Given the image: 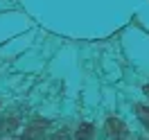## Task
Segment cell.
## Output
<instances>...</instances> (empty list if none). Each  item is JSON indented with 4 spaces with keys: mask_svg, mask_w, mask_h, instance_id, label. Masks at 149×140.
I'll list each match as a JSON object with an SVG mask.
<instances>
[{
    "mask_svg": "<svg viewBox=\"0 0 149 140\" xmlns=\"http://www.w3.org/2000/svg\"><path fill=\"white\" fill-rule=\"evenodd\" d=\"M145 93H147V97H149V86H145Z\"/></svg>",
    "mask_w": 149,
    "mask_h": 140,
    "instance_id": "obj_5",
    "label": "cell"
},
{
    "mask_svg": "<svg viewBox=\"0 0 149 140\" xmlns=\"http://www.w3.org/2000/svg\"><path fill=\"white\" fill-rule=\"evenodd\" d=\"M50 140H68V131H56L54 136H50Z\"/></svg>",
    "mask_w": 149,
    "mask_h": 140,
    "instance_id": "obj_4",
    "label": "cell"
},
{
    "mask_svg": "<svg viewBox=\"0 0 149 140\" xmlns=\"http://www.w3.org/2000/svg\"><path fill=\"white\" fill-rule=\"evenodd\" d=\"M106 131H109V136H111L113 140H124L129 136L127 124L122 120H118V118H109V120H106Z\"/></svg>",
    "mask_w": 149,
    "mask_h": 140,
    "instance_id": "obj_1",
    "label": "cell"
},
{
    "mask_svg": "<svg viewBox=\"0 0 149 140\" xmlns=\"http://www.w3.org/2000/svg\"><path fill=\"white\" fill-rule=\"evenodd\" d=\"M136 113H138L140 120L149 127V106H145V104H136Z\"/></svg>",
    "mask_w": 149,
    "mask_h": 140,
    "instance_id": "obj_3",
    "label": "cell"
},
{
    "mask_svg": "<svg viewBox=\"0 0 149 140\" xmlns=\"http://www.w3.org/2000/svg\"><path fill=\"white\" fill-rule=\"evenodd\" d=\"M95 136V127L93 124H81L79 131H77V138L74 140H91Z\"/></svg>",
    "mask_w": 149,
    "mask_h": 140,
    "instance_id": "obj_2",
    "label": "cell"
}]
</instances>
